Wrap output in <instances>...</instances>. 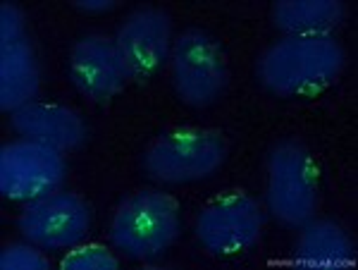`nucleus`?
<instances>
[{
	"instance_id": "f257e3e1",
	"label": "nucleus",
	"mask_w": 358,
	"mask_h": 270,
	"mask_svg": "<svg viewBox=\"0 0 358 270\" xmlns=\"http://www.w3.org/2000/svg\"><path fill=\"white\" fill-rule=\"evenodd\" d=\"M258 79L285 99L325 91L344 70V50L332 36H285L258 57Z\"/></svg>"
},
{
	"instance_id": "f03ea898",
	"label": "nucleus",
	"mask_w": 358,
	"mask_h": 270,
	"mask_svg": "<svg viewBox=\"0 0 358 270\" xmlns=\"http://www.w3.org/2000/svg\"><path fill=\"white\" fill-rule=\"evenodd\" d=\"M179 204L158 189H141L117 206L110 222L115 249L134 261L160 256L179 237Z\"/></svg>"
},
{
	"instance_id": "7ed1b4c3",
	"label": "nucleus",
	"mask_w": 358,
	"mask_h": 270,
	"mask_svg": "<svg viewBox=\"0 0 358 270\" xmlns=\"http://www.w3.org/2000/svg\"><path fill=\"white\" fill-rule=\"evenodd\" d=\"M227 158V141L217 129L179 127L155 136L143 153V170L163 185H187L210 177Z\"/></svg>"
},
{
	"instance_id": "20e7f679",
	"label": "nucleus",
	"mask_w": 358,
	"mask_h": 270,
	"mask_svg": "<svg viewBox=\"0 0 358 270\" xmlns=\"http://www.w3.org/2000/svg\"><path fill=\"white\" fill-rule=\"evenodd\" d=\"M320 204L317 165L301 141H280L268 158V208L282 225L303 227Z\"/></svg>"
},
{
	"instance_id": "39448f33",
	"label": "nucleus",
	"mask_w": 358,
	"mask_h": 270,
	"mask_svg": "<svg viewBox=\"0 0 358 270\" xmlns=\"http://www.w3.org/2000/svg\"><path fill=\"white\" fill-rule=\"evenodd\" d=\"M229 67L220 43L203 29H184L172 48V84L192 108H206L224 94Z\"/></svg>"
},
{
	"instance_id": "423d86ee",
	"label": "nucleus",
	"mask_w": 358,
	"mask_h": 270,
	"mask_svg": "<svg viewBox=\"0 0 358 270\" xmlns=\"http://www.w3.org/2000/svg\"><path fill=\"white\" fill-rule=\"evenodd\" d=\"M263 215L246 192H227L210 201L196 220V237L213 256H236L261 237Z\"/></svg>"
},
{
	"instance_id": "0eeeda50",
	"label": "nucleus",
	"mask_w": 358,
	"mask_h": 270,
	"mask_svg": "<svg viewBox=\"0 0 358 270\" xmlns=\"http://www.w3.org/2000/svg\"><path fill=\"white\" fill-rule=\"evenodd\" d=\"M65 180V160L48 143L22 139L0 148V194L27 201L53 194Z\"/></svg>"
},
{
	"instance_id": "6e6552de",
	"label": "nucleus",
	"mask_w": 358,
	"mask_h": 270,
	"mask_svg": "<svg viewBox=\"0 0 358 270\" xmlns=\"http://www.w3.org/2000/svg\"><path fill=\"white\" fill-rule=\"evenodd\" d=\"M17 227L27 242L41 249H69L86 237L91 227L89 204L72 192L45 194L20 215Z\"/></svg>"
},
{
	"instance_id": "1a4fd4ad",
	"label": "nucleus",
	"mask_w": 358,
	"mask_h": 270,
	"mask_svg": "<svg viewBox=\"0 0 358 270\" xmlns=\"http://www.w3.org/2000/svg\"><path fill=\"white\" fill-rule=\"evenodd\" d=\"M172 43V20L160 8H138L117 29L115 45L122 55L127 77L146 82L165 67Z\"/></svg>"
},
{
	"instance_id": "9d476101",
	"label": "nucleus",
	"mask_w": 358,
	"mask_h": 270,
	"mask_svg": "<svg viewBox=\"0 0 358 270\" xmlns=\"http://www.w3.org/2000/svg\"><path fill=\"white\" fill-rule=\"evenodd\" d=\"M69 77L96 103L110 101L127 84V70L117 45L101 34H86L69 50Z\"/></svg>"
},
{
	"instance_id": "9b49d317",
	"label": "nucleus",
	"mask_w": 358,
	"mask_h": 270,
	"mask_svg": "<svg viewBox=\"0 0 358 270\" xmlns=\"http://www.w3.org/2000/svg\"><path fill=\"white\" fill-rule=\"evenodd\" d=\"M13 127L24 139L41 141L57 151L79 148L86 139V125L74 111L53 103H27L13 113Z\"/></svg>"
},
{
	"instance_id": "f8f14e48",
	"label": "nucleus",
	"mask_w": 358,
	"mask_h": 270,
	"mask_svg": "<svg viewBox=\"0 0 358 270\" xmlns=\"http://www.w3.org/2000/svg\"><path fill=\"white\" fill-rule=\"evenodd\" d=\"M38 62L27 36L0 48V108L15 113L38 94Z\"/></svg>"
},
{
	"instance_id": "ddd939ff",
	"label": "nucleus",
	"mask_w": 358,
	"mask_h": 270,
	"mask_svg": "<svg viewBox=\"0 0 358 270\" xmlns=\"http://www.w3.org/2000/svg\"><path fill=\"white\" fill-rule=\"evenodd\" d=\"M299 237L294 261L303 268H346L356 261V249L349 234L337 222L310 220Z\"/></svg>"
},
{
	"instance_id": "4468645a",
	"label": "nucleus",
	"mask_w": 358,
	"mask_h": 270,
	"mask_svg": "<svg viewBox=\"0 0 358 270\" xmlns=\"http://www.w3.org/2000/svg\"><path fill=\"white\" fill-rule=\"evenodd\" d=\"M342 20L339 0H280L273 8L275 27L287 36H330Z\"/></svg>"
},
{
	"instance_id": "2eb2a0df",
	"label": "nucleus",
	"mask_w": 358,
	"mask_h": 270,
	"mask_svg": "<svg viewBox=\"0 0 358 270\" xmlns=\"http://www.w3.org/2000/svg\"><path fill=\"white\" fill-rule=\"evenodd\" d=\"M60 266L67 270H115L120 263L106 246L86 244V246H77L74 251H69V254L62 258Z\"/></svg>"
},
{
	"instance_id": "dca6fc26",
	"label": "nucleus",
	"mask_w": 358,
	"mask_h": 270,
	"mask_svg": "<svg viewBox=\"0 0 358 270\" xmlns=\"http://www.w3.org/2000/svg\"><path fill=\"white\" fill-rule=\"evenodd\" d=\"M48 258L29 244H8L0 251L3 270H48Z\"/></svg>"
},
{
	"instance_id": "f3484780",
	"label": "nucleus",
	"mask_w": 358,
	"mask_h": 270,
	"mask_svg": "<svg viewBox=\"0 0 358 270\" xmlns=\"http://www.w3.org/2000/svg\"><path fill=\"white\" fill-rule=\"evenodd\" d=\"M24 38V13L15 3L0 5V43L10 45Z\"/></svg>"
},
{
	"instance_id": "a211bd4d",
	"label": "nucleus",
	"mask_w": 358,
	"mask_h": 270,
	"mask_svg": "<svg viewBox=\"0 0 358 270\" xmlns=\"http://www.w3.org/2000/svg\"><path fill=\"white\" fill-rule=\"evenodd\" d=\"M74 8L84 13H106L115 8V0H74Z\"/></svg>"
}]
</instances>
